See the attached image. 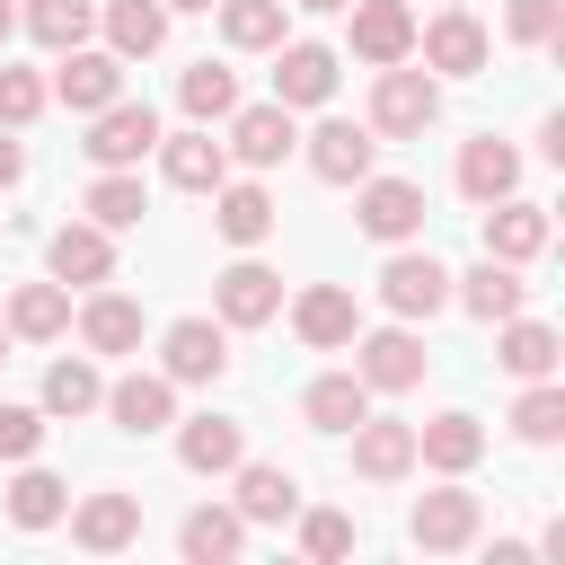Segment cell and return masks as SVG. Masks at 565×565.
Wrapping results in <instances>:
<instances>
[{
	"instance_id": "6da1fadb",
	"label": "cell",
	"mask_w": 565,
	"mask_h": 565,
	"mask_svg": "<svg viewBox=\"0 0 565 565\" xmlns=\"http://www.w3.org/2000/svg\"><path fill=\"white\" fill-rule=\"evenodd\" d=\"M433 115H441V79H433V71L388 62V71L371 79V132H380V141H415Z\"/></svg>"
},
{
	"instance_id": "7a4b0ae2",
	"label": "cell",
	"mask_w": 565,
	"mask_h": 565,
	"mask_svg": "<svg viewBox=\"0 0 565 565\" xmlns=\"http://www.w3.org/2000/svg\"><path fill=\"white\" fill-rule=\"evenodd\" d=\"M477 521H486V503H477V494L450 477V486H433V494L406 512V539H415L424 556H459V547L477 539Z\"/></svg>"
},
{
	"instance_id": "3957f363",
	"label": "cell",
	"mask_w": 565,
	"mask_h": 565,
	"mask_svg": "<svg viewBox=\"0 0 565 565\" xmlns=\"http://www.w3.org/2000/svg\"><path fill=\"white\" fill-rule=\"evenodd\" d=\"M97 168H141L150 150H159V115L150 106H132V97H115V106H97L88 115V141H79Z\"/></svg>"
},
{
	"instance_id": "277c9868",
	"label": "cell",
	"mask_w": 565,
	"mask_h": 565,
	"mask_svg": "<svg viewBox=\"0 0 565 565\" xmlns=\"http://www.w3.org/2000/svg\"><path fill=\"white\" fill-rule=\"evenodd\" d=\"M353 221H362V238H380V247H406V238L424 230V185H415V177H362V194H353Z\"/></svg>"
},
{
	"instance_id": "5b68a950",
	"label": "cell",
	"mask_w": 565,
	"mask_h": 565,
	"mask_svg": "<svg viewBox=\"0 0 565 565\" xmlns=\"http://www.w3.org/2000/svg\"><path fill=\"white\" fill-rule=\"evenodd\" d=\"M159 371H168L177 388L221 380V371H230V327H221V318H177V327L159 335Z\"/></svg>"
},
{
	"instance_id": "8992f818",
	"label": "cell",
	"mask_w": 565,
	"mask_h": 565,
	"mask_svg": "<svg viewBox=\"0 0 565 565\" xmlns=\"http://www.w3.org/2000/svg\"><path fill=\"white\" fill-rule=\"evenodd\" d=\"M380 300H388L397 318H433V309L450 300V265H441L433 247H397V256L380 265Z\"/></svg>"
},
{
	"instance_id": "52a82bcc",
	"label": "cell",
	"mask_w": 565,
	"mask_h": 565,
	"mask_svg": "<svg viewBox=\"0 0 565 565\" xmlns=\"http://www.w3.org/2000/svg\"><path fill=\"white\" fill-rule=\"evenodd\" d=\"M344 9H353V53H362L371 71L415 62V9H406V0H344Z\"/></svg>"
},
{
	"instance_id": "ba28073f",
	"label": "cell",
	"mask_w": 565,
	"mask_h": 565,
	"mask_svg": "<svg viewBox=\"0 0 565 565\" xmlns=\"http://www.w3.org/2000/svg\"><path fill=\"white\" fill-rule=\"evenodd\" d=\"M415 53H424V71H441V79H477V71H486V26H477L468 9H441L433 26H415Z\"/></svg>"
},
{
	"instance_id": "9c48e42d",
	"label": "cell",
	"mask_w": 565,
	"mask_h": 565,
	"mask_svg": "<svg viewBox=\"0 0 565 565\" xmlns=\"http://www.w3.org/2000/svg\"><path fill=\"white\" fill-rule=\"evenodd\" d=\"M44 88H53L71 115H97V106H115V97H124V53H88V44H71V53H62V71H53Z\"/></svg>"
},
{
	"instance_id": "30bf717a",
	"label": "cell",
	"mask_w": 565,
	"mask_h": 565,
	"mask_svg": "<svg viewBox=\"0 0 565 565\" xmlns=\"http://www.w3.org/2000/svg\"><path fill=\"white\" fill-rule=\"evenodd\" d=\"M291 141H300V132H291V106H274V97H265V106H230V141H221V150H230L238 168H282Z\"/></svg>"
},
{
	"instance_id": "8fae6325",
	"label": "cell",
	"mask_w": 565,
	"mask_h": 565,
	"mask_svg": "<svg viewBox=\"0 0 565 565\" xmlns=\"http://www.w3.org/2000/svg\"><path fill=\"white\" fill-rule=\"evenodd\" d=\"M371 159H380V132H371V124L327 115V124L309 132V177H327V185H362V177H371Z\"/></svg>"
},
{
	"instance_id": "7c38bea8",
	"label": "cell",
	"mask_w": 565,
	"mask_h": 565,
	"mask_svg": "<svg viewBox=\"0 0 565 565\" xmlns=\"http://www.w3.org/2000/svg\"><path fill=\"white\" fill-rule=\"evenodd\" d=\"M212 309H221V327H265V318H282V274L256 265V256H238L212 282Z\"/></svg>"
},
{
	"instance_id": "4fadbf2b",
	"label": "cell",
	"mask_w": 565,
	"mask_h": 565,
	"mask_svg": "<svg viewBox=\"0 0 565 565\" xmlns=\"http://www.w3.org/2000/svg\"><path fill=\"white\" fill-rule=\"evenodd\" d=\"M291 335H300V344H318V353H344V344L362 335L353 291H344V282H309V291L291 300Z\"/></svg>"
},
{
	"instance_id": "5bb4252c",
	"label": "cell",
	"mask_w": 565,
	"mask_h": 565,
	"mask_svg": "<svg viewBox=\"0 0 565 565\" xmlns=\"http://www.w3.org/2000/svg\"><path fill=\"white\" fill-rule=\"evenodd\" d=\"M424 335L415 327H380V335H353V371H362V388H415L424 380Z\"/></svg>"
},
{
	"instance_id": "9a60e30c",
	"label": "cell",
	"mask_w": 565,
	"mask_h": 565,
	"mask_svg": "<svg viewBox=\"0 0 565 565\" xmlns=\"http://www.w3.org/2000/svg\"><path fill=\"white\" fill-rule=\"evenodd\" d=\"M97 406H106L124 433H168V424H177V380H168V371H124Z\"/></svg>"
},
{
	"instance_id": "2e32d148",
	"label": "cell",
	"mask_w": 565,
	"mask_h": 565,
	"mask_svg": "<svg viewBox=\"0 0 565 565\" xmlns=\"http://www.w3.org/2000/svg\"><path fill=\"white\" fill-rule=\"evenodd\" d=\"M159 177L177 185V194H212L221 177H230V150L194 124V132H159Z\"/></svg>"
},
{
	"instance_id": "e0dca14e",
	"label": "cell",
	"mask_w": 565,
	"mask_h": 565,
	"mask_svg": "<svg viewBox=\"0 0 565 565\" xmlns=\"http://www.w3.org/2000/svg\"><path fill=\"white\" fill-rule=\"evenodd\" d=\"M44 265H53V282H106V274H115V230L62 221V230L44 238Z\"/></svg>"
},
{
	"instance_id": "ac0fdd59",
	"label": "cell",
	"mask_w": 565,
	"mask_h": 565,
	"mask_svg": "<svg viewBox=\"0 0 565 565\" xmlns=\"http://www.w3.org/2000/svg\"><path fill=\"white\" fill-rule=\"evenodd\" d=\"M335 97V53L327 44H274V106H327Z\"/></svg>"
},
{
	"instance_id": "d6986e66",
	"label": "cell",
	"mask_w": 565,
	"mask_h": 565,
	"mask_svg": "<svg viewBox=\"0 0 565 565\" xmlns=\"http://www.w3.org/2000/svg\"><path fill=\"white\" fill-rule=\"evenodd\" d=\"M177 459H185L194 477H230V468L247 459L238 415H185V424H177Z\"/></svg>"
},
{
	"instance_id": "ffe728a7",
	"label": "cell",
	"mask_w": 565,
	"mask_h": 565,
	"mask_svg": "<svg viewBox=\"0 0 565 565\" xmlns=\"http://www.w3.org/2000/svg\"><path fill=\"white\" fill-rule=\"evenodd\" d=\"M353 468H362L371 486H397V477L415 468V424H397V415H362V424H353Z\"/></svg>"
},
{
	"instance_id": "44dd1931",
	"label": "cell",
	"mask_w": 565,
	"mask_h": 565,
	"mask_svg": "<svg viewBox=\"0 0 565 565\" xmlns=\"http://www.w3.org/2000/svg\"><path fill=\"white\" fill-rule=\"evenodd\" d=\"M415 459H424V468H441V477H468V468L486 459V424L450 406V415H433V424H415Z\"/></svg>"
},
{
	"instance_id": "7402d4cb",
	"label": "cell",
	"mask_w": 565,
	"mask_h": 565,
	"mask_svg": "<svg viewBox=\"0 0 565 565\" xmlns=\"http://www.w3.org/2000/svg\"><path fill=\"white\" fill-rule=\"evenodd\" d=\"M539 247H547V212H539V203H521V194H494V203H486V256L530 265Z\"/></svg>"
},
{
	"instance_id": "603a6c76",
	"label": "cell",
	"mask_w": 565,
	"mask_h": 565,
	"mask_svg": "<svg viewBox=\"0 0 565 565\" xmlns=\"http://www.w3.org/2000/svg\"><path fill=\"white\" fill-rule=\"evenodd\" d=\"M450 300H459L468 318H486V327H494V318H512V309L530 300V282H521V265H503V256H486L477 274H450Z\"/></svg>"
},
{
	"instance_id": "cb8c5ba5",
	"label": "cell",
	"mask_w": 565,
	"mask_h": 565,
	"mask_svg": "<svg viewBox=\"0 0 565 565\" xmlns=\"http://www.w3.org/2000/svg\"><path fill=\"white\" fill-rule=\"evenodd\" d=\"M503 335H494V362L512 371V380H556V362H565V344H556V327H539V318H494Z\"/></svg>"
},
{
	"instance_id": "d4e9b609",
	"label": "cell",
	"mask_w": 565,
	"mask_h": 565,
	"mask_svg": "<svg viewBox=\"0 0 565 565\" xmlns=\"http://www.w3.org/2000/svg\"><path fill=\"white\" fill-rule=\"evenodd\" d=\"M71 539H79L88 556L132 547V539H141V494H88V503L71 512Z\"/></svg>"
},
{
	"instance_id": "484cf974",
	"label": "cell",
	"mask_w": 565,
	"mask_h": 565,
	"mask_svg": "<svg viewBox=\"0 0 565 565\" xmlns=\"http://www.w3.org/2000/svg\"><path fill=\"white\" fill-rule=\"evenodd\" d=\"M512 185H521V150L494 141V132H477V141L459 150V194H468V203H494V194H512Z\"/></svg>"
},
{
	"instance_id": "4316f807",
	"label": "cell",
	"mask_w": 565,
	"mask_h": 565,
	"mask_svg": "<svg viewBox=\"0 0 565 565\" xmlns=\"http://www.w3.org/2000/svg\"><path fill=\"white\" fill-rule=\"evenodd\" d=\"M212 230L230 238V247H256V238H274V194L265 185H212Z\"/></svg>"
},
{
	"instance_id": "83f0119b",
	"label": "cell",
	"mask_w": 565,
	"mask_h": 565,
	"mask_svg": "<svg viewBox=\"0 0 565 565\" xmlns=\"http://www.w3.org/2000/svg\"><path fill=\"white\" fill-rule=\"evenodd\" d=\"M300 415H309V433H353V424L371 415V388H362V371H327V380H309Z\"/></svg>"
},
{
	"instance_id": "f1b7e54d",
	"label": "cell",
	"mask_w": 565,
	"mask_h": 565,
	"mask_svg": "<svg viewBox=\"0 0 565 565\" xmlns=\"http://www.w3.org/2000/svg\"><path fill=\"white\" fill-rule=\"evenodd\" d=\"M300 512V477L274 459H238V521H291Z\"/></svg>"
},
{
	"instance_id": "f546056e",
	"label": "cell",
	"mask_w": 565,
	"mask_h": 565,
	"mask_svg": "<svg viewBox=\"0 0 565 565\" xmlns=\"http://www.w3.org/2000/svg\"><path fill=\"white\" fill-rule=\"evenodd\" d=\"M62 327H71V282H18V291H9V335L53 344Z\"/></svg>"
},
{
	"instance_id": "4dcf8cb0",
	"label": "cell",
	"mask_w": 565,
	"mask_h": 565,
	"mask_svg": "<svg viewBox=\"0 0 565 565\" xmlns=\"http://www.w3.org/2000/svg\"><path fill=\"white\" fill-rule=\"evenodd\" d=\"M168 44V0H106V53L141 62Z\"/></svg>"
},
{
	"instance_id": "1f68e13d",
	"label": "cell",
	"mask_w": 565,
	"mask_h": 565,
	"mask_svg": "<svg viewBox=\"0 0 565 565\" xmlns=\"http://www.w3.org/2000/svg\"><path fill=\"white\" fill-rule=\"evenodd\" d=\"M212 9H221V35L238 53H274L291 35V0H212Z\"/></svg>"
},
{
	"instance_id": "d6a6232c",
	"label": "cell",
	"mask_w": 565,
	"mask_h": 565,
	"mask_svg": "<svg viewBox=\"0 0 565 565\" xmlns=\"http://www.w3.org/2000/svg\"><path fill=\"white\" fill-rule=\"evenodd\" d=\"M79 344H88V353H132V344H141V300L97 291V300L79 309Z\"/></svg>"
},
{
	"instance_id": "836d02e7",
	"label": "cell",
	"mask_w": 565,
	"mask_h": 565,
	"mask_svg": "<svg viewBox=\"0 0 565 565\" xmlns=\"http://www.w3.org/2000/svg\"><path fill=\"white\" fill-rule=\"evenodd\" d=\"M177 547H185L194 565H230V556L247 547V521H238V512H221V503H203V512H185V521H177Z\"/></svg>"
},
{
	"instance_id": "e575fe53",
	"label": "cell",
	"mask_w": 565,
	"mask_h": 565,
	"mask_svg": "<svg viewBox=\"0 0 565 565\" xmlns=\"http://www.w3.org/2000/svg\"><path fill=\"white\" fill-rule=\"evenodd\" d=\"M106 397V380H97V362H79V353H62L53 371H44V415H62V424H79L88 406Z\"/></svg>"
},
{
	"instance_id": "d590c367",
	"label": "cell",
	"mask_w": 565,
	"mask_h": 565,
	"mask_svg": "<svg viewBox=\"0 0 565 565\" xmlns=\"http://www.w3.org/2000/svg\"><path fill=\"white\" fill-rule=\"evenodd\" d=\"M88 26H97V0H35V9H26V35H35L44 53L88 44Z\"/></svg>"
},
{
	"instance_id": "8d00e7d4",
	"label": "cell",
	"mask_w": 565,
	"mask_h": 565,
	"mask_svg": "<svg viewBox=\"0 0 565 565\" xmlns=\"http://www.w3.org/2000/svg\"><path fill=\"white\" fill-rule=\"evenodd\" d=\"M177 106H185L194 124H221V115L238 106V71H221V62H194V71L177 79Z\"/></svg>"
},
{
	"instance_id": "74e56055",
	"label": "cell",
	"mask_w": 565,
	"mask_h": 565,
	"mask_svg": "<svg viewBox=\"0 0 565 565\" xmlns=\"http://www.w3.org/2000/svg\"><path fill=\"white\" fill-rule=\"evenodd\" d=\"M141 212H150V194H141L132 168H106V177L88 185V221H97V230H132Z\"/></svg>"
},
{
	"instance_id": "f35d334b",
	"label": "cell",
	"mask_w": 565,
	"mask_h": 565,
	"mask_svg": "<svg viewBox=\"0 0 565 565\" xmlns=\"http://www.w3.org/2000/svg\"><path fill=\"white\" fill-rule=\"evenodd\" d=\"M512 433H521L530 450H547V441L565 433V388H556V380H530L521 406H512Z\"/></svg>"
},
{
	"instance_id": "ab89813d",
	"label": "cell",
	"mask_w": 565,
	"mask_h": 565,
	"mask_svg": "<svg viewBox=\"0 0 565 565\" xmlns=\"http://www.w3.org/2000/svg\"><path fill=\"white\" fill-rule=\"evenodd\" d=\"M62 503H71V486H62V477H44V468H26V477L9 486V521H18V530H53V521H62Z\"/></svg>"
},
{
	"instance_id": "60d3db41",
	"label": "cell",
	"mask_w": 565,
	"mask_h": 565,
	"mask_svg": "<svg viewBox=\"0 0 565 565\" xmlns=\"http://www.w3.org/2000/svg\"><path fill=\"white\" fill-rule=\"evenodd\" d=\"M503 35L512 44H565V0H512L503 9Z\"/></svg>"
},
{
	"instance_id": "b9f144b4",
	"label": "cell",
	"mask_w": 565,
	"mask_h": 565,
	"mask_svg": "<svg viewBox=\"0 0 565 565\" xmlns=\"http://www.w3.org/2000/svg\"><path fill=\"white\" fill-rule=\"evenodd\" d=\"M44 97H53V88H44L35 71L0 62V124H9V132H18V124H35V115H44Z\"/></svg>"
},
{
	"instance_id": "7bdbcfd3",
	"label": "cell",
	"mask_w": 565,
	"mask_h": 565,
	"mask_svg": "<svg viewBox=\"0 0 565 565\" xmlns=\"http://www.w3.org/2000/svg\"><path fill=\"white\" fill-rule=\"evenodd\" d=\"M44 441V406H0V459H35Z\"/></svg>"
},
{
	"instance_id": "ee69618b",
	"label": "cell",
	"mask_w": 565,
	"mask_h": 565,
	"mask_svg": "<svg viewBox=\"0 0 565 565\" xmlns=\"http://www.w3.org/2000/svg\"><path fill=\"white\" fill-rule=\"evenodd\" d=\"M300 547H309V556H353V521H344V512H309V521H300Z\"/></svg>"
},
{
	"instance_id": "f6af8a7d",
	"label": "cell",
	"mask_w": 565,
	"mask_h": 565,
	"mask_svg": "<svg viewBox=\"0 0 565 565\" xmlns=\"http://www.w3.org/2000/svg\"><path fill=\"white\" fill-rule=\"evenodd\" d=\"M539 159H556V168H565V115H547V124H539Z\"/></svg>"
},
{
	"instance_id": "bcb514c9",
	"label": "cell",
	"mask_w": 565,
	"mask_h": 565,
	"mask_svg": "<svg viewBox=\"0 0 565 565\" xmlns=\"http://www.w3.org/2000/svg\"><path fill=\"white\" fill-rule=\"evenodd\" d=\"M18 177H26V150H18L9 132H0V185H18Z\"/></svg>"
},
{
	"instance_id": "7dc6e473",
	"label": "cell",
	"mask_w": 565,
	"mask_h": 565,
	"mask_svg": "<svg viewBox=\"0 0 565 565\" xmlns=\"http://www.w3.org/2000/svg\"><path fill=\"white\" fill-rule=\"evenodd\" d=\"M9 26H18V9H9V0H0V44H9Z\"/></svg>"
},
{
	"instance_id": "c3c4849f",
	"label": "cell",
	"mask_w": 565,
	"mask_h": 565,
	"mask_svg": "<svg viewBox=\"0 0 565 565\" xmlns=\"http://www.w3.org/2000/svg\"><path fill=\"white\" fill-rule=\"evenodd\" d=\"M291 9H344V0H291Z\"/></svg>"
},
{
	"instance_id": "681fc988",
	"label": "cell",
	"mask_w": 565,
	"mask_h": 565,
	"mask_svg": "<svg viewBox=\"0 0 565 565\" xmlns=\"http://www.w3.org/2000/svg\"><path fill=\"white\" fill-rule=\"evenodd\" d=\"M168 9H212V0H168Z\"/></svg>"
},
{
	"instance_id": "f907efd6",
	"label": "cell",
	"mask_w": 565,
	"mask_h": 565,
	"mask_svg": "<svg viewBox=\"0 0 565 565\" xmlns=\"http://www.w3.org/2000/svg\"><path fill=\"white\" fill-rule=\"evenodd\" d=\"M0 362H9V318H0Z\"/></svg>"
},
{
	"instance_id": "816d5d0a",
	"label": "cell",
	"mask_w": 565,
	"mask_h": 565,
	"mask_svg": "<svg viewBox=\"0 0 565 565\" xmlns=\"http://www.w3.org/2000/svg\"><path fill=\"white\" fill-rule=\"evenodd\" d=\"M450 9H468V0H450Z\"/></svg>"
}]
</instances>
